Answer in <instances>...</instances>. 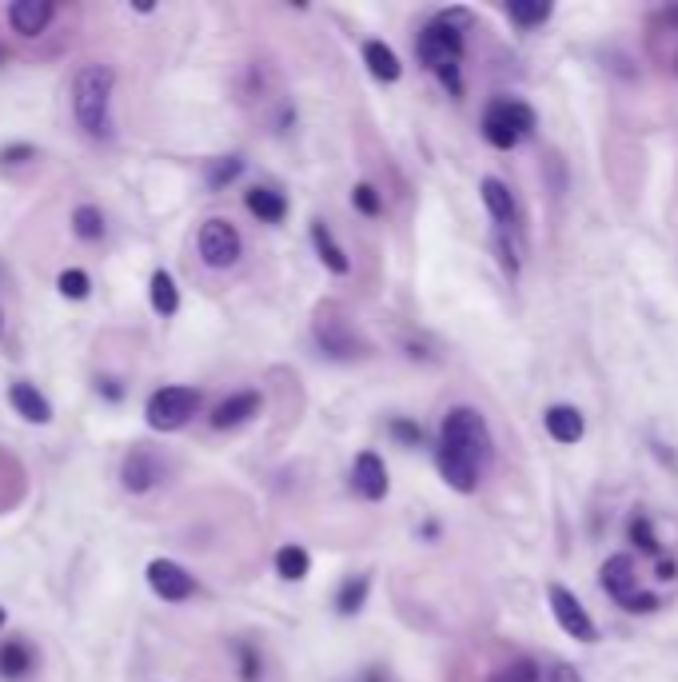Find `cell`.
<instances>
[{"mask_svg":"<svg viewBox=\"0 0 678 682\" xmlns=\"http://www.w3.org/2000/svg\"><path fill=\"white\" fill-rule=\"evenodd\" d=\"M491 463V427L475 407H451L439 427L435 467L443 483L459 495H471L479 487L483 467Z\"/></svg>","mask_w":678,"mask_h":682,"instance_id":"cell-1","label":"cell"},{"mask_svg":"<svg viewBox=\"0 0 678 682\" xmlns=\"http://www.w3.org/2000/svg\"><path fill=\"white\" fill-rule=\"evenodd\" d=\"M467 24H471V12L467 8H443L415 40V52L423 60V68H431L443 88L451 96L463 92V76H459V60H463V40H467Z\"/></svg>","mask_w":678,"mask_h":682,"instance_id":"cell-2","label":"cell"},{"mask_svg":"<svg viewBox=\"0 0 678 682\" xmlns=\"http://www.w3.org/2000/svg\"><path fill=\"white\" fill-rule=\"evenodd\" d=\"M112 88L116 72L108 64H80L72 76V116L88 140H112Z\"/></svg>","mask_w":678,"mask_h":682,"instance_id":"cell-3","label":"cell"},{"mask_svg":"<svg viewBox=\"0 0 678 682\" xmlns=\"http://www.w3.org/2000/svg\"><path fill=\"white\" fill-rule=\"evenodd\" d=\"M535 132V108L523 104V100H511V96H499L487 104L483 112V140L499 152L523 144L527 136Z\"/></svg>","mask_w":678,"mask_h":682,"instance_id":"cell-4","label":"cell"},{"mask_svg":"<svg viewBox=\"0 0 678 682\" xmlns=\"http://www.w3.org/2000/svg\"><path fill=\"white\" fill-rule=\"evenodd\" d=\"M200 411V391L196 387H160L152 391L144 419L152 431H180L192 415Z\"/></svg>","mask_w":678,"mask_h":682,"instance_id":"cell-5","label":"cell"},{"mask_svg":"<svg viewBox=\"0 0 678 682\" xmlns=\"http://www.w3.org/2000/svg\"><path fill=\"white\" fill-rule=\"evenodd\" d=\"M200 260L208 264V268H216V272H224V268H236L240 264V256H244V240H240V232H236V224L232 220H208L204 228H200Z\"/></svg>","mask_w":678,"mask_h":682,"instance_id":"cell-6","label":"cell"},{"mask_svg":"<svg viewBox=\"0 0 678 682\" xmlns=\"http://www.w3.org/2000/svg\"><path fill=\"white\" fill-rule=\"evenodd\" d=\"M316 343L332 359H355V355H363V340L355 336V328H351V320L343 316L339 304H324L316 312Z\"/></svg>","mask_w":678,"mask_h":682,"instance_id":"cell-7","label":"cell"},{"mask_svg":"<svg viewBox=\"0 0 678 682\" xmlns=\"http://www.w3.org/2000/svg\"><path fill=\"white\" fill-rule=\"evenodd\" d=\"M547 599H551V615H555V623L563 627V635H571L575 643H595V639H599V627H595L591 611L579 603L575 591H567L563 583H551Z\"/></svg>","mask_w":678,"mask_h":682,"instance_id":"cell-8","label":"cell"},{"mask_svg":"<svg viewBox=\"0 0 678 682\" xmlns=\"http://www.w3.org/2000/svg\"><path fill=\"white\" fill-rule=\"evenodd\" d=\"M160 479H164V463H160V455H156V451H148V447H132V451L124 455V463H120V483H124L132 495L152 491Z\"/></svg>","mask_w":678,"mask_h":682,"instance_id":"cell-9","label":"cell"},{"mask_svg":"<svg viewBox=\"0 0 678 682\" xmlns=\"http://www.w3.org/2000/svg\"><path fill=\"white\" fill-rule=\"evenodd\" d=\"M148 587H152L164 603H184V599H192L196 579H192L180 563H172V559H152V563H148Z\"/></svg>","mask_w":678,"mask_h":682,"instance_id":"cell-10","label":"cell"},{"mask_svg":"<svg viewBox=\"0 0 678 682\" xmlns=\"http://www.w3.org/2000/svg\"><path fill=\"white\" fill-rule=\"evenodd\" d=\"M52 16H56V4L52 0H12L8 4V24L20 36H40Z\"/></svg>","mask_w":678,"mask_h":682,"instance_id":"cell-11","label":"cell"},{"mask_svg":"<svg viewBox=\"0 0 678 682\" xmlns=\"http://www.w3.org/2000/svg\"><path fill=\"white\" fill-rule=\"evenodd\" d=\"M260 407H264V399H260L256 391H236V395H228L224 403H216L212 427H216V431H232V427L248 423L252 415H260Z\"/></svg>","mask_w":678,"mask_h":682,"instance_id":"cell-12","label":"cell"},{"mask_svg":"<svg viewBox=\"0 0 678 682\" xmlns=\"http://www.w3.org/2000/svg\"><path fill=\"white\" fill-rule=\"evenodd\" d=\"M599 583H603V591L615 599V603H623L627 595H635L639 591V579H635V559L623 551V555H611L607 563H603V571H599Z\"/></svg>","mask_w":678,"mask_h":682,"instance_id":"cell-13","label":"cell"},{"mask_svg":"<svg viewBox=\"0 0 678 682\" xmlns=\"http://www.w3.org/2000/svg\"><path fill=\"white\" fill-rule=\"evenodd\" d=\"M479 192H483V204H487V212H491L495 228H519L515 196H511V188H507L499 176H487V180L479 184Z\"/></svg>","mask_w":678,"mask_h":682,"instance_id":"cell-14","label":"cell"},{"mask_svg":"<svg viewBox=\"0 0 678 682\" xmlns=\"http://www.w3.org/2000/svg\"><path fill=\"white\" fill-rule=\"evenodd\" d=\"M351 483H355V491H359L363 499H371V503H379V499L387 495V467H383V459H379L375 451H363V455L355 459V471H351Z\"/></svg>","mask_w":678,"mask_h":682,"instance_id":"cell-15","label":"cell"},{"mask_svg":"<svg viewBox=\"0 0 678 682\" xmlns=\"http://www.w3.org/2000/svg\"><path fill=\"white\" fill-rule=\"evenodd\" d=\"M543 423H547V435L555 439V443H579L583 439V431H587V419H583V411L579 407H571V403H555V407H547V415H543Z\"/></svg>","mask_w":678,"mask_h":682,"instance_id":"cell-16","label":"cell"},{"mask_svg":"<svg viewBox=\"0 0 678 682\" xmlns=\"http://www.w3.org/2000/svg\"><path fill=\"white\" fill-rule=\"evenodd\" d=\"M8 403H12L16 415L28 419V423H48V419H52V403H48L32 383H12V387H8Z\"/></svg>","mask_w":678,"mask_h":682,"instance_id":"cell-17","label":"cell"},{"mask_svg":"<svg viewBox=\"0 0 678 682\" xmlns=\"http://www.w3.org/2000/svg\"><path fill=\"white\" fill-rule=\"evenodd\" d=\"M363 64H367V72H371L375 80H383V84H395V80L403 76L399 56H395L383 40H367V44H363Z\"/></svg>","mask_w":678,"mask_h":682,"instance_id":"cell-18","label":"cell"},{"mask_svg":"<svg viewBox=\"0 0 678 682\" xmlns=\"http://www.w3.org/2000/svg\"><path fill=\"white\" fill-rule=\"evenodd\" d=\"M244 204H248V212H252L260 224H280V220L288 216V200H284L276 188H252V192L244 196Z\"/></svg>","mask_w":678,"mask_h":682,"instance_id":"cell-19","label":"cell"},{"mask_svg":"<svg viewBox=\"0 0 678 682\" xmlns=\"http://www.w3.org/2000/svg\"><path fill=\"white\" fill-rule=\"evenodd\" d=\"M312 244H316V252H320V260L336 272V276H347L351 272V260H347V252L336 244V236H332V228L324 224V220H316L312 224Z\"/></svg>","mask_w":678,"mask_h":682,"instance_id":"cell-20","label":"cell"},{"mask_svg":"<svg viewBox=\"0 0 678 682\" xmlns=\"http://www.w3.org/2000/svg\"><path fill=\"white\" fill-rule=\"evenodd\" d=\"M148 296H152V312H156V316H176V308H180V288H176V280H172L168 272H156V276H152Z\"/></svg>","mask_w":678,"mask_h":682,"instance_id":"cell-21","label":"cell"},{"mask_svg":"<svg viewBox=\"0 0 678 682\" xmlns=\"http://www.w3.org/2000/svg\"><path fill=\"white\" fill-rule=\"evenodd\" d=\"M28 671H32V651L20 639H8L0 647V675L4 679H24Z\"/></svg>","mask_w":678,"mask_h":682,"instance_id":"cell-22","label":"cell"},{"mask_svg":"<svg viewBox=\"0 0 678 682\" xmlns=\"http://www.w3.org/2000/svg\"><path fill=\"white\" fill-rule=\"evenodd\" d=\"M551 4L547 0H511L507 4V16L519 24V28H539V24H547L551 20Z\"/></svg>","mask_w":678,"mask_h":682,"instance_id":"cell-23","label":"cell"},{"mask_svg":"<svg viewBox=\"0 0 678 682\" xmlns=\"http://www.w3.org/2000/svg\"><path fill=\"white\" fill-rule=\"evenodd\" d=\"M308 567H312V559H308V551H304V547L288 543V547H280V551H276V571H280L284 579L300 583V579H308Z\"/></svg>","mask_w":678,"mask_h":682,"instance_id":"cell-24","label":"cell"},{"mask_svg":"<svg viewBox=\"0 0 678 682\" xmlns=\"http://www.w3.org/2000/svg\"><path fill=\"white\" fill-rule=\"evenodd\" d=\"M72 232H76L80 240L96 244V240L104 236V216H100V208H92V204H80V208L72 212Z\"/></svg>","mask_w":678,"mask_h":682,"instance_id":"cell-25","label":"cell"},{"mask_svg":"<svg viewBox=\"0 0 678 682\" xmlns=\"http://www.w3.org/2000/svg\"><path fill=\"white\" fill-rule=\"evenodd\" d=\"M367 587H371V579H367V575H351L336 595L339 615H355V611L363 607V599H367Z\"/></svg>","mask_w":678,"mask_h":682,"instance_id":"cell-26","label":"cell"},{"mask_svg":"<svg viewBox=\"0 0 678 682\" xmlns=\"http://www.w3.org/2000/svg\"><path fill=\"white\" fill-rule=\"evenodd\" d=\"M240 172H244V160H240V156H220V160L208 164V184H212V188H224V184H232Z\"/></svg>","mask_w":678,"mask_h":682,"instance_id":"cell-27","label":"cell"},{"mask_svg":"<svg viewBox=\"0 0 678 682\" xmlns=\"http://www.w3.org/2000/svg\"><path fill=\"white\" fill-rule=\"evenodd\" d=\"M487 682H539V667L531 659H515V663L499 667Z\"/></svg>","mask_w":678,"mask_h":682,"instance_id":"cell-28","label":"cell"},{"mask_svg":"<svg viewBox=\"0 0 678 682\" xmlns=\"http://www.w3.org/2000/svg\"><path fill=\"white\" fill-rule=\"evenodd\" d=\"M56 288H60V296H64V300H84V296H88V288H92V280H88L80 268H68V272H60Z\"/></svg>","mask_w":678,"mask_h":682,"instance_id":"cell-29","label":"cell"},{"mask_svg":"<svg viewBox=\"0 0 678 682\" xmlns=\"http://www.w3.org/2000/svg\"><path fill=\"white\" fill-rule=\"evenodd\" d=\"M631 539H635L639 551H647V555H655V559L663 555V547H659V539H655V531H651L647 519H635V523H631Z\"/></svg>","mask_w":678,"mask_h":682,"instance_id":"cell-30","label":"cell"},{"mask_svg":"<svg viewBox=\"0 0 678 682\" xmlns=\"http://www.w3.org/2000/svg\"><path fill=\"white\" fill-rule=\"evenodd\" d=\"M351 204L363 212V216H379V192L371 188V184H355V192H351Z\"/></svg>","mask_w":678,"mask_h":682,"instance_id":"cell-31","label":"cell"},{"mask_svg":"<svg viewBox=\"0 0 678 682\" xmlns=\"http://www.w3.org/2000/svg\"><path fill=\"white\" fill-rule=\"evenodd\" d=\"M619 607L631 611V615H651V611H659L663 603H659V595H651V591H635V595H627Z\"/></svg>","mask_w":678,"mask_h":682,"instance_id":"cell-32","label":"cell"},{"mask_svg":"<svg viewBox=\"0 0 678 682\" xmlns=\"http://www.w3.org/2000/svg\"><path fill=\"white\" fill-rule=\"evenodd\" d=\"M391 435H395L399 443H407V447H419V443H423V427H415V423H407V419H391Z\"/></svg>","mask_w":678,"mask_h":682,"instance_id":"cell-33","label":"cell"},{"mask_svg":"<svg viewBox=\"0 0 678 682\" xmlns=\"http://www.w3.org/2000/svg\"><path fill=\"white\" fill-rule=\"evenodd\" d=\"M240 663H244V682H260V663L252 647H240Z\"/></svg>","mask_w":678,"mask_h":682,"instance_id":"cell-34","label":"cell"},{"mask_svg":"<svg viewBox=\"0 0 678 682\" xmlns=\"http://www.w3.org/2000/svg\"><path fill=\"white\" fill-rule=\"evenodd\" d=\"M32 156H36V152H32L28 144H16V148H4V152H0L4 164H24V160H32Z\"/></svg>","mask_w":678,"mask_h":682,"instance_id":"cell-35","label":"cell"},{"mask_svg":"<svg viewBox=\"0 0 678 682\" xmlns=\"http://www.w3.org/2000/svg\"><path fill=\"white\" fill-rule=\"evenodd\" d=\"M655 575H659V579H675L678 563L671 559V555H659V563H655Z\"/></svg>","mask_w":678,"mask_h":682,"instance_id":"cell-36","label":"cell"},{"mask_svg":"<svg viewBox=\"0 0 678 682\" xmlns=\"http://www.w3.org/2000/svg\"><path fill=\"white\" fill-rule=\"evenodd\" d=\"M551 682H583V679H579V671H575L571 663H559V667L551 671Z\"/></svg>","mask_w":678,"mask_h":682,"instance_id":"cell-37","label":"cell"},{"mask_svg":"<svg viewBox=\"0 0 678 682\" xmlns=\"http://www.w3.org/2000/svg\"><path fill=\"white\" fill-rule=\"evenodd\" d=\"M655 20H659V24H671V28H678V8H663Z\"/></svg>","mask_w":678,"mask_h":682,"instance_id":"cell-38","label":"cell"},{"mask_svg":"<svg viewBox=\"0 0 678 682\" xmlns=\"http://www.w3.org/2000/svg\"><path fill=\"white\" fill-rule=\"evenodd\" d=\"M359 682H387V675H383L379 667H371V671H363V679Z\"/></svg>","mask_w":678,"mask_h":682,"instance_id":"cell-39","label":"cell"},{"mask_svg":"<svg viewBox=\"0 0 678 682\" xmlns=\"http://www.w3.org/2000/svg\"><path fill=\"white\" fill-rule=\"evenodd\" d=\"M0 627H4V607H0Z\"/></svg>","mask_w":678,"mask_h":682,"instance_id":"cell-40","label":"cell"},{"mask_svg":"<svg viewBox=\"0 0 678 682\" xmlns=\"http://www.w3.org/2000/svg\"><path fill=\"white\" fill-rule=\"evenodd\" d=\"M0 328H4V316H0Z\"/></svg>","mask_w":678,"mask_h":682,"instance_id":"cell-41","label":"cell"}]
</instances>
